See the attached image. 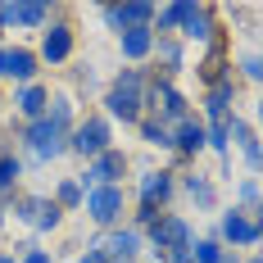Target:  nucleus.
Returning <instances> with one entry per match:
<instances>
[{
	"label": "nucleus",
	"mask_w": 263,
	"mask_h": 263,
	"mask_svg": "<svg viewBox=\"0 0 263 263\" xmlns=\"http://www.w3.org/2000/svg\"><path fill=\"white\" fill-rule=\"evenodd\" d=\"M145 82H150V64L145 68H118L114 78L105 82L100 91V114L109 123H123V127H136L145 118Z\"/></svg>",
	"instance_id": "nucleus-1"
},
{
	"label": "nucleus",
	"mask_w": 263,
	"mask_h": 263,
	"mask_svg": "<svg viewBox=\"0 0 263 263\" xmlns=\"http://www.w3.org/2000/svg\"><path fill=\"white\" fill-rule=\"evenodd\" d=\"M14 145H23V168L27 163H32V168H50L54 159L59 155H68V136H64V132L54 127L50 118H36V123H23V127H18V141H14Z\"/></svg>",
	"instance_id": "nucleus-2"
},
{
	"label": "nucleus",
	"mask_w": 263,
	"mask_h": 263,
	"mask_svg": "<svg viewBox=\"0 0 263 263\" xmlns=\"http://www.w3.org/2000/svg\"><path fill=\"white\" fill-rule=\"evenodd\" d=\"M145 114H150V118H159L163 127L173 132L177 123H186L195 109H191V100H186V91L177 86V82L150 73V82H145Z\"/></svg>",
	"instance_id": "nucleus-3"
},
{
	"label": "nucleus",
	"mask_w": 263,
	"mask_h": 263,
	"mask_svg": "<svg viewBox=\"0 0 263 263\" xmlns=\"http://www.w3.org/2000/svg\"><path fill=\"white\" fill-rule=\"evenodd\" d=\"M222 250H232V254H254L259 250V240H263V222H259V213H245V209H227V213H218V227L209 232Z\"/></svg>",
	"instance_id": "nucleus-4"
},
{
	"label": "nucleus",
	"mask_w": 263,
	"mask_h": 263,
	"mask_svg": "<svg viewBox=\"0 0 263 263\" xmlns=\"http://www.w3.org/2000/svg\"><path fill=\"white\" fill-rule=\"evenodd\" d=\"M127 209H132V195L127 186H96V191H86V200H82V213H86V222L91 227H123L127 222Z\"/></svg>",
	"instance_id": "nucleus-5"
},
{
	"label": "nucleus",
	"mask_w": 263,
	"mask_h": 263,
	"mask_svg": "<svg viewBox=\"0 0 263 263\" xmlns=\"http://www.w3.org/2000/svg\"><path fill=\"white\" fill-rule=\"evenodd\" d=\"M109 145H114V123H109L100 109H91V114H82L73 132H68V155H78L82 163H91L96 155H105Z\"/></svg>",
	"instance_id": "nucleus-6"
},
{
	"label": "nucleus",
	"mask_w": 263,
	"mask_h": 263,
	"mask_svg": "<svg viewBox=\"0 0 263 263\" xmlns=\"http://www.w3.org/2000/svg\"><path fill=\"white\" fill-rule=\"evenodd\" d=\"M9 218L23 222V227H32V232H59L64 227V213L54 209V200L46 191H18L9 200Z\"/></svg>",
	"instance_id": "nucleus-7"
},
{
	"label": "nucleus",
	"mask_w": 263,
	"mask_h": 263,
	"mask_svg": "<svg viewBox=\"0 0 263 263\" xmlns=\"http://www.w3.org/2000/svg\"><path fill=\"white\" fill-rule=\"evenodd\" d=\"M191 240H195V222H191L186 213L163 209V213H159V222L145 232V250H150L155 259H163V254H173V250H186Z\"/></svg>",
	"instance_id": "nucleus-8"
},
{
	"label": "nucleus",
	"mask_w": 263,
	"mask_h": 263,
	"mask_svg": "<svg viewBox=\"0 0 263 263\" xmlns=\"http://www.w3.org/2000/svg\"><path fill=\"white\" fill-rule=\"evenodd\" d=\"M36 59L46 64V68H64L73 50H78V27L68 23V18H50V23L41 27V36H36Z\"/></svg>",
	"instance_id": "nucleus-9"
},
{
	"label": "nucleus",
	"mask_w": 263,
	"mask_h": 263,
	"mask_svg": "<svg viewBox=\"0 0 263 263\" xmlns=\"http://www.w3.org/2000/svg\"><path fill=\"white\" fill-rule=\"evenodd\" d=\"M127 173H132V155L123 150V145H109L105 155H96L78 173V182H82V191H96V186H123V182H127Z\"/></svg>",
	"instance_id": "nucleus-10"
},
{
	"label": "nucleus",
	"mask_w": 263,
	"mask_h": 263,
	"mask_svg": "<svg viewBox=\"0 0 263 263\" xmlns=\"http://www.w3.org/2000/svg\"><path fill=\"white\" fill-rule=\"evenodd\" d=\"M177 200V173L173 168H141L136 173V191L132 204H155V209H173Z\"/></svg>",
	"instance_id": "nucleus-11"
},
{
	"label": "nucleus",
	"mask_w": 263,
	"mask_h": 263,
	"mask_svg": "<svg viewBox=\"0 0 263 263\" xmlns=\"http://www.w3.org/2000/svg\"><path fill=\"white\" fill-rule=\"evenodd\" d=\"M100 254H105V263H141V254H145V236L136 232V227H109V232H100V236L91 240Z\"/></svg>",
	"instance_id": "nucleus-12"
},
{
	"label": "nucleus",
	"mask_w": 263,
	"mask_h": 263,
	"mask_svg": "<svg viewBox=\"0 0 263 263\" xmlns=\"http://www.w3.org/2000/svg\"><path fill=\"white\" fill-rule=\"evenodd\" d=\"M218 32H222V23H218V9H213V5H195V0H191V9H186L182 27H177V41H182V46H195V50H204Z\"/></svg>",
	"instance_id": "nucleus-13"
},
{
	"label": "nucleus",
	"mask_w": 263,
	"mask_h": 263,
	"mask_svg": "<svg viewBox=\"0 0 263 263\" xmlns=\"http://www.w3.org/2000/svg\"><path fill=\"white\" fill-rule=\"evenodd\" d=\"M236 91H240L236 78H227V82H218V86H209V91L200 96V123H204V127H213V123H227V118L236 114Z\"/></svg>",
	"instance_id": "nucleus-14"
},
{
	"label": "nucleus",
	"mask_w": 263,
	"mask_h": 263,
	"mask_svg": "<svg viewBox=\"0 0 263 263\" xmlns=\"http://www.w3.org/2000/svg\"><path fill=\"white\" fill-rule=\"evenodd\" d=\"M200 155H204V123L191 114L186 123L173 127V173H177L182 163H195Z\"/></svg>",
	"instance_id": "nucleus-15"
},
{
	"label": "nucleus",
	"mask_w": 263,
	"mask_h": 263,
	"mask_svg": "<svg viewBox=\"0 0 263 263\" xmlns=\"http://www.w3.org/2000/svg\"><path fill=\"white\" fill-rule=\"evenodd\" d=\"M177 195H186V200L195 204V213H213L218 209V186H213V177L200 173V168L177 173Z\"/></svg>",
	"instance_id": "nucleus-16"
},
{
	"label": "nucleus",
	"mask_w": 263,
	"mask_h": 263,
	"mask_svg": "<svg viewBox=\"0 0 263 263\" xmlns=\"http://www.w3.org/2000/svg\"><path fill=\"white\" fill-rule=\"evenodd\" d=\"M155 9L159 5H150V0H127V5H105L100 18H105L114 32H127V27H150L155 23Z\"/></svg>",
	"instance_id": "nucleus-17"
},
{
	"label": "nucleus",
	"mask_w": 263,
	"mask_h": 263,
	"mask_svg": "<svg viewBox=\"0 0 263 263\" xmlns=\"http://www.w3.org/2000/svg\"><path fill=\"white\" fill-rule=\"evenodd\" d=\"M118 54H123L127 68H145L150 54H155V32H150V27H127V32H118Z\"/></svg>",
	"instance_id": "nucleus-18"
},
{
	"label": "nucleus",
	"mask_w": 263,
	"mask_h": 263,
	"mask_svg": "<svg viewBox=\"0 0 263 263\" xmlns=\"http://www.w3.org/2000/svg\"><path fill=\"white\" fill-rule=\"evenodd\" d=\"M150 73H159V78H168V82H177L182 78V68H186V46L177 41V36H159L155 41V54H150Z\"/></svg>",
	"instance_id": "nucleus-19"
},
{
	"label": "nucleus",
	"mask_w": 263,
	"mask_h": 263,
	"mask_svg": "<svg viewBox=\"0 0 263 263\" xmlns=\"http://www.w3.org/2000/svg\"><path fill=\"white\" fill-rule=\"evenodd\" d=\"M36 73H41V59L32 46H5V82L27 86V82H36Z\"/></svg>",
	"instance_id": "nucleus-20"
},
{
	"label": "nucleus",
	"mask_w": 263,
	"mask_h": 263,
	"mask_svg": "<svg viewBox=\"0 0 263 263\" xmlns=\"http://www.w3.org/2000/svg\"><path fill=\"white\" fill-rule=\"evenodd\" d=\"M46 100H50V86L36 78V82H27V86H14V114L23 118V123H36V118H46Z\"/></svg>",
	"instance_id": "nucleus-21"
},
{
	"label": "nucleus",
	"mask_w": 263,
	"mask_h": 263,
	"mask_svg": "<svg viewBox=\"0 0 263 263\" xmlns=\"http://www.w3.org/2000/svg\"><path fill=\"white\" fill-rule=\"evenodd\" d=\"M78 105H82V100L73 96V86H54V91H50V100H46V118H50L54 127L68 136V132H73V123L82 118Z\"/></svg>",
	"instance_id": "nucleus-22"
},
{
	"label": "nucleus",
	"mask_w": 263,
	"mask_h": 263,
	"mask_svg": "<svg viewBox=\"0 0 263 263\" xmlns=\"http://www.w3.org/2000/svg\"><path fill=\"white\" fill-rule=\"evenodd\" d=\"M23 159L14 145H0V200H14L18 191H23Z\"/></svg>",
	"instance_id": "nucleus-23"
},
{
	"label": "nucleus",
	"mask_w": 263,
	"mask_h": 263,
	"mask_svg": "<svg viewBox=\"0 0 263 263\" xmlns=\"http://www.w3.org/2000/svg\"><path fill=\"white\" fill-rule=\"evenodd\" d=\"M50 5H41V0H14V14H9V27H23V32H41V27L50 23Z\"/></svg>",
	"instance_id": "nucleus-24"
},
{
	"label": "nucleus",
	"mask_w": 263,
	"mask_h": 263,
	"mask_svg": "<svg viewBox=\"0 0 263 263\" xmlns=\"http://www.w3.org/2000/svg\"><path fill=\"white\" fill-rule=\"evenodd\" d=\"M136 136H141V145H145V150H159V155L173 159V132L163 127L159 118H150V114H145V118L136 123Z\"/></svg>",
	"instance_id": "nucleus-25"
},
{
	"label": "nucleus",
	"mask_w": 263,
	"mask_h": 263,
	"mask_svg": "<svg viewBox=\"0 0 263 263\" xmlns=\"http://www.w3.org/2000/svg\"><path fill=\"white\" fill-rule=\"evenodd\" d=\"M186 9H191V0H173V5H163V9H155V23H150V32L159 36H177V27H182Z\"/></svg>",
	"instance_id": "nucleus-26"
},
{
	"label": "nucleus",
	"mask_w": 263,
	"mask_h": 263,
	"mask_svg": "<svg viewBox=\"0 0 263 263\" xmlns=\"http://www.w3.org/2000/svg\"><path fill=\"white\" fill-rule=\"evenodd\" d=\"M50 200H54V209L59 213H82V200H86V191H82L78 177H59L50 191Z\"/></svg>",
	"instance_id": "nucleus-27"
},
{
	"label": "nucleus",
	"mask_w": 263,
	"mask_h": 263,
	"mask_svg": "<svg viewBox=\"0 0 263 263\" xmlns=\"http://www.w3.org/2000/svg\"><path fill=\"white\" fill-rule=\"evenodd\" d=\"M222 259H227V250L213 236H195L191 240V263H222Z\"/></svg>",
	"instance_id": "nucleus-28"
},
{
	"label": "nucleus",
	"mask_w": 263,
	"mask_h": 263,
	"mask_svg": "<svg viewBox=\"0 0 263 263\" xmlns=\"http://www.w3.org/2000/svg\"><path fill=\"white\" fill-rule=\"evenodd\" d=\"M232 78H236V82H259V78H263L259 54H254V50H245L240 59H232Z\"/></svg>",
	"instance_id": "nucleus-29"
},
{
	"label": "nucleus",
	"mask_w": 263,
	"mask_h": 263,
	"mask_svg": "<svg viewBox=\"0 0 263 263\" xmlns=\"http://www.w3.org/2000/svg\"><path fill=\"white\" fill-rule=\"evenodd\" d=\"M159 213H163V209H155V204H132V209H127V227H136V232L145 236V232L159 222Z\"/></svg>",
	"instance_id": "nucleus-30"
},
{
	"label": "nucleus",
	"mask_w": 263,
	"mask_h": 263,
	"mask_svg": "<svg viewBox=\"0 0 263 263\" xmlns=\"http://www.w3.org/2000/svg\"><path fill=\"white\" fill-rule=\"evenodd\" d=\"M236 200L245 204V213H259V177H240L236 182Z\"/></svg>",
	"instance_id": "nucleus-31"
},
{
	"label": "nucleus",
	"mask_w": 263,
	"mask_h": 263,
	"mask_svg": "<svg viewBox=\"0 0 263 263\" xmlns=\"http://www.w3.org/2000/svg\"><path fill=\"white\" fill-rule=\"evenodd\" d=\"M18 263H54V254H50V250H41V245H32L27 254H18Z\"/></svg>",
	"instance_id": "nucleus-32"
},
{
	"label": "nucleus",
	"mask_w": 263,
	"mask_h": 263,
	"mask_svg": "<svg viewBox=\"0 0 263 263\" xmlns=\"http://www.w3.org/2000/svg\"><path fill=\"white\" fill-rule=\"evenodd\" d=\"M73 263H105V254H100V250H96V245H86V250H82L78 259Z\"/></svg>",
	"instance_id": "nucleus-33"
},
{
	"label": "nucleus",
	"mask_w": 263,
	"mask_h": 263,
	"mask_svg": "<svg viewBox=\"0 0 263 263\" xmlns=\"http://www.w3.org/2000/svg\"><path fill=\"white\" fill-rule=\"evenodd\" d=\"M9 222V200H0V227Z\"/></svg>",
	"instance_id": "nucleus-34"
},
{
	"label": "nucleus",
	"mask_w": 263,
	"mask_h": 263,
	"mask_svg": "<svg viewBox=\"0 0 263 263\" xmlns=\"http://www.w3.org/2000/svg\"><path fill=\"white\" fill-rule=\"evenodd\" d=\"M240 263H263V259H259V250H254V254H240Z\"/></svg>",
	"instance_id": "nucleus-35"
},
{
	"label": "nucleus",
	"mask_w": 263,
	"mask_h": 263,
	"mask_svg": "<svg viewBox=\"0 0 263 263\" xmlns=\"http://www.w3.org/2000/svg\"><path fill=\"white\" fill-rule=\"evenodd\" d=\"M5 46H9V41H5ZM5 46H0V82H5Z\"/></svg>",
	"instance_id": "nucleus-36"
},
{
	"label": "nucleus",
	"mask_w": 263,
	"mask_h": 263,
	"mask_svg": "<svg viewBox=\"0 0 263 263\" xmlns=\"http://www.w3.org/2000/svg\"><path fill=\"white\" fill-rule=\"evenodd\" d=\"M0 263H18V259H14V254H9V250H0Z\"/></svg>",
	"instance_id": "nucleus-37"
},
{
	"label": "nucleus",
	"mask_w": 263,
	"mask_h": 263,
	"mask_svg": "<svg viewBox=\"0 0 263 263\" xmlns=\"http://www.w3.org/2000/svg\"><path fill=\"white\" fill-rule=\"evenodd\" d=\"M0 46H5V23H0Z\"/></svg>",
	"instance_id": "nucleus-38"
},
{
	"label": "nucleus",
	"mask_w": 263,
	"mask_h": 263,
	"mask_svg": "<svg viewBox=\"0 0 263 263\" xmlns=\"http://www.w3.org/2000/svg\"><path fill=\"white\" fill-rule=\"evenodd\" d=\"M0 114H5V96H0Z\"/></svg>",
	"instance_id": "nucleus-39"
},
{
	"label": "nucleus",
	"mask_w": 263,
	"mask_h": 263,
	"mask_svg": "<svg viewBox=\"0 0 263 263\" xmlns=\"http://www.w3.org/2000/svg\"><path fill=\"white\" fill-rule=\"evenodd\" d=\"M0 145H5V141H0Z\"/></svg>",
	"instance_id": "nucleus-40"
}]
</instances>
